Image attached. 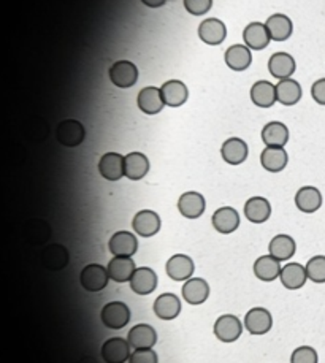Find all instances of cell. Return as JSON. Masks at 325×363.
<instances>
[{"label":"cell","instance_id":"cell-25","mask_svg":"<svg viewBox=\"0 0 325 363\" xmlns=\"http://www.w3.org/2000/svg\"><path fill=\"white\" fill-rule=\"evenodd\" d=\"M244 216L253 224H264L271 216V205L264 197H253L244 203Z\"/></svg>","mask_w":325,"mask_h":363},{"label":"cell","instance_id":"cell-2","mask_svg":"<svg viewBox=\"0 0 325 363\" xmlns=\"http://www.w3.org/2000/svg\"><path fill=\"white\" fill-rule=\"evenodd\" d=\"M110 75L111 83L119 89H129L138 81V69L134 62L130 60H118L110 67Z\"/></svg>","mask_w":325,"mask_h":363},{"label":"cell","instance_id":"cell-17","mask_svg":"<svg viewBox=\"0 0 325 363\" xmlns=\"http://www.w3.org/2000/svg\"><path fill=\"white\" fill-rule=\"evenodd\" d=\"M248 152L249 151L246 141L237 137L225 140L221 147V156L229 166H239V163H243L248 159Z\"/></svg>","mask_w":325,"mask_h":363},{"label":"cell","instance_id":"cell-40","mask_svg":"<svg viewBox=\"0 0 325 363\" xmlns=\"http://www.w3.org/2000/svg\"><path fill=\"white\" fill-rule=\"evenodd\" d=\"M129 363H159V360L152 349H135V353L130 354Z\"/></svg>","mask_w":325,"mask_h":363},{"label":"cell","instance_id":"cell-29","mask_svg":"<svg viewBox=\"0 0 325 363\" xmlns=\"http://www.w3.org/2000/svg\"><path fill=\"white\" fill-rule=\"evenodd\" d=\"M132 291L138 295H150L157 287V275L148 266H140L135 270L132 280L129 281Z\"/></svg>","mask_w":325,"mask_h":363},{"label":"cell","instance_id":"cell-1","mask_svg":"<svg viewBox=\"0 0 325 363\" xmlns=\"http://www.w3.org/2000/svg\"><path fill=\"white\" fill-rule=\"evenodd\" d=\"M100 319L105 327L111 328V330H119L129 324L130 309L122 302H110L102 308Z\"/></svg>","mask_w":325,"mask_h":363},{"label":"cell","instance_id":"cell-13","mask_svg":"<svg viewBox=\"0 0 325 363\" xmlns=\"http://www.w3.org/2000/svg\"><path fill=\"white\" fill-rule=\"evenodd\" d=\"M136 105L138 108L145 113V115H159L164 110V99L161 94V89L148 86L143 88L138 92V97H136Z\"/></svg>","mask_w":325,"mask_h":363},{"label":"cell","instance_id":"cell-18","mask_svg":"<svg viewBox=\"0 0 325 363\" xmlns=\"http://www.w3.org/2000/svg\"><path fill=\"white\" fill-rule=\"evenodd\" d=\"M182 298L189 305H202L209 297V286L202 277H191L182 286Z\"/></svg>","mask_w":325,"mask_h":363},{"label":"cell","instance_id":"cell-20","mask_svg":"<svg viewBox=\"0 0 325 363\" xmlns=\"http://www.w3.org/2000/svg\"><path fill=\"white\" fill-rule=\"evenodd\" d=\"M124 172L125 178L132 181L143 179L150 172V161L143 152H129L124 157Z\"/></svg>","mask_w":325,"mask_h":363},{"label":"cell","instance_id":"cell-28","mask_svg":"<svg viewBox=\"0 0 325 363\" xmlns=\"http://www.w3.org/2000/svg\"><path fill=\"white\" fill-rule=\"evenodd\" d=\"M296 69L295 59L287 53H275L268 60V72L276 79H287L294 75Z\"/></svg>","mask_w":325,"mask_h":363},{"label":"cell","instance_id":"cell-4","mask_svg":"<svg viewBox=\"0 0 325 363\" xmlns=\"http://www.w3.org/2000/svg\"><path fill=\"white\" fill-rule=\"evenodd\" d=\"M108 271L105 266H102L100 264H89L84 266L81 270V275H79V282L81 286L86 289L88 292H100L104 291L108 284Z\"/></svg>","mask_w":325,"mask_h":363},{"label":"cell","instance_id":"cell-8","mask_svg":"<svg viewBox=\"0 0 325 363\" xmlns=\"http://www.w3.org/2000/svg\"><path fill=\"white\" fill-rule=\"evenodd\" d=\"M132 227L135 234L143 238H151L161 230V218L151 209H141L134 216Z\"/></svg>","mask_w":325,"mask_h":363},{"label":"cell","instance_id":"cell-24","mask_svg":"<svg viewBox=\"0 0 325 363\" xmlns=\"http://www.w3.org/2000/svg\"><path fill=\"white\" fill-rule=\"evenodd\" d=\"M178 211L186 219H197L205 213V197L198 192H184L178 200Z\"/></svg>","mask_w":325,"mask_h":363},{"label":"cell","instance_id":"cell-35","mask_svg":"<svg viewBox=\"0 0 325 363\" xmlns=\"http://www.w3.org/2000/svg\"><path fill=\"white\" fill-rule=\"evenodd\" d=\"M254 275L260 281L271 282L281 275V265L279 260L271 255H262L254 262Z\"/></svg>","mask_w":325,"mask_h":363},{"label":"cell","instance_id":"cell-39","mask_svg":"<svg viewBox=\"0 0 325 363\" xmlns=\"http://www.w3.org/2000/svg\"><path fill=\"white\" fill-rule=\"evenodd\" d=\"M213 5V0H184V8L193 16H202L208 13Z\"/></svg>","mask_w":325,"mask_h":363},{"label":"cell","instance_id":"cell-26","mask_svg":"<svg viewBox=\"0 0 325 363\" xmlns=\"http://www.w3.org/2000/svg\"><path fill=\"white\" fill-rule=\"evenodd\" d=\"M224 59L227 67L233 72H244L253 64V54L244 45H232L230 48H227Z\"/></svg>","mask_w":325,"mask_h":363},{"label":"cell","instance_id":"cell-37","mask_svg":"<svg viewBox=\"0 0 325 363\" xmlns=\"http://www.w3.org/2000/svg\"><path fill=\"white\" fill-rule=\"evenodd\" d=\"M308 280L316 282V284H324L325 282V255H315L308 260L305 265Z\"/></svg>","mask_w":325,"mask_h":363},{"label":"cell","instance_id":"cell-27","mask_svg":"<svg viewBox=\"0 0 325 363\" xmlns=\"http://www.w3.org/2000/svg\"><path fill=\"white\" fill-rule=\"evenodd\" d=\"M243 40L246 47L253 51L265 49L270 43V33L267 31V26L262 22H251L243 31Z\"/></svg>","mask_w":325,"mask_h":363},{"label":"cell","instance_id":"cell-36","mask_svg":"<svg viewBox=\"0 0 325 363\" xmlns=\"http://www.w3.org/2000/svg\"><path fill=\"white\" fill-rule=\"evenodd\" d=\"M296 245L292 236L289 235H276L268 245V251H270L271 257L278 259L279 262H286L294 257Z\"/></svg>","mask_w":325,"mask_h":363},{"label":"cell","instance_id":"cell-23","mask_svg":"<svg viewBox=\"0 0 325 363\" xmlns=\"http://www.w3.org/2000/svg\"><path fill=\"white\" fill-rule=\"evenodd\" d=\"M289 156L284 147H273L267 146L260 154V163L267 172L279 173L287 167Z\"/></svg>","mask_w":325,"mask_h":363},{"label":"cell","instance_id":"cell-3","mask_svg":"<svg viewBox=\"0 0 325 363\" xmlns=\"http://www.w3.org/2000/svg\"><path fill=\"white\" fill-rule=\"evenodd\" d=\"M56 137H58L61 145L67 147H77L84 141L86 130H84L83 124L77 121V119H65V121H62L58 126Z\"/></svg>","mask_w":325,"mask_h":363},{"label":"cell","instance_id":"cell-5","mask_svg":"<svg viewBox=\"0 0 325 363\" xmlns=\"http://www.w3.org/2000/svg\"><path fill=\"white\" fill-rule=\"evenodd\" d=\"M214 337L222 343H233L241 337L243 333V324L239 322L237 316L233 314H224L218 317V321L214 322Z\"/></svg>","mask_w":325,"mask_h":363},{"label":"cell","instance_id":"cell-38","mask_svg":"<svg viewBox=\"0 0 325 363\" xmlns=\"http://www.w3.org/2000/svg\"><path fill=\"white\" fill-rule=\"evenodd\" d=\"M319 357L311 346H300L290 355V363H317Z\"/></svg>","mask_w":325,"mask_h":363},{"label":"cell","instance_id":"cell-7","mask_svg":"<svg viewBox=\"0 0 325 363\" xmlns=\"http://www.w3.org/2000/svg\"><path fill=\"white\" fill-rule=\"evenodd\" d=\"M273 325V317L270 311L265 308H253L249 309L246 316H244V327L251 334L260 337L271 330Z\"/></svg>","mask_w":325,"mask_h":363},{"label":"cell","instance_id":"cell-32","mask_svg":"<svg viewBox=\"0 0 325 363\" xmlns=\"http://www.w3.org/2000/svg\"><path fill=\"white\" fill-rule=\"evenodd\" d=\"M262 141L265 146H273V147H284L289 141V129L286 124L279 121H271L262 129Z\"/></svg>","mask_w":325,"mask_h":363},{"label":"cell","instance_id":"cell-10","mask_svg":"<svg viewBox=\"0 0 325 363\" xmlns=\"http://www.w3.org/2000/svg\"><path fill=\"white\" fill-rule=\"evenodd\" d=\"M198 37H200L203 43L211 45V47H218L227 37V27L221 19L208 18L202 21L200 26H198Z\"/></svg>","mask_w":325,"mask_h":363},{"label":"cell","instance_id":"cell-6","mask_svg":"<svg viewBox=\"0 0 325 363\" xmlns=\"http://www.w3.org/2000/svg\"><path fill=\"white\" fill-rule=\"evenodd\" d=\"M100 355L105 363H125L130 359V344L121 337L110 338L102 344Z\"/></svg>","mask_w":325,"mask_h":363},{"label":"cell","instance_id":"cell-14","mask_svg":"<svg viewBox=\"0 0 325 363\" xmlns=\"http://www.w3.org/2000/svg\"><path fill=\"white\" fill-rule=\"evenodd\" d=\"M193 262L189 255L186 254H176L172 255L168 259L167 265H165V270H167V275L172 277L173 281H187L191 280V276L193 275Z\"/></svg>","mask_w":325,"mask_h":363},{"label":"cell","instance_id":"cell-12","mask_svg":"<svg viewBox=\"0 0 325 363\" xmlns=\"http://www.w3.org/2000/svg\"><path fill=\"white\" fill-rule=\"evenodd\" d=\"M99 173L108 181H119L125 177L124 156L118 152H106L99 161Z\"/></svg>","mask_w":325,"mask_h":363},{"label":"cell","instance_id":"cell-15","mask_svg":"<svg viewBox=\"0 0 325 363\" xmlns=\"http://www.w3.org/2000/svg\"><path fill=\"white\" fill-rule=\"evenodd\" d=\"M213 227L222 235L233 234L239 227V214L235 208L232 207H222L216 209L213 214Z\"/></svg>","mask_w":325,"mask_h":363},{"label":"cell","instance_id":"cell-16","mask_svg":"<svg viewBox=\"0 0 325 363\" xmlns=\"http://www.w3.org/2000/svg\"><path fill=\"white\" fill-rule=\"evenodd\" d=\"M295 205L301 213L312 214L322 207V194L315 186H303L295 194Z\"/></svg>","mask_w":325,"mask_h":363},{"label":"cell","instance_id":"cell-19","mask_svg":"<svg viewBox=\"0 0 325 363\" xmlns=\"http://www.w3.org/2000/svg\"><path fill=\"white\" fill-rule=\"evenodd\" d=\"M127 341L134 349H152V346L157 343V333L151 325L138 324L130 328Z\"/></svg>","mask_w":325,"mask_h":363},{"label":"cell","instance_id":"cell-31","mask_svg":"<svg viewBox=\"0 0 325 363\" xmlns=\"http://www.w3.org/2000/svg\"><path fill=\"white\" fill-rule=\"evenodd\" d=\"M279 280H281L283 286L289 289V291H296V289L303 287L306 280H308L306 268L300 264L290 262L287 265H284L281 268V275H279Z\"/></svg>","mask_w":325,"mask_h":363},{"label":"cell","instance_id":"cell-30","mask_svg":"<svg viewBox=\"0 0 325 363\" xmlns=\"http://www.w3.org/2000/svg\"><path fill=\"white\" fill-rule=\"evenodd\" d=\"M136 266L132 257H113L106 266L108 276L115 282H127L132 280Z\"/></svg>","mask_w":325,"mask_h":363},{"label":"cell","instance_id":"cell-41","mask_svg":"<svg viewBox=\"0 0 325 363\" xmlns=\"http://www.w3.org/2000/svg\"><path fill=\"white\" fill-rule=\"evenodd\" d=\"M311 97L315 99L316 104L325 106V78L317 79L311 86Z\"/></svg>","mask_w":325,"mask_h":363},{"label":"cell","instance_id":"cell-21","mask_svg":"<svg viewBox=\"0 0 325 363\" xmlns=\"http://www.w3.org/2000/svg\"><path fill=\"white\" fill-rule=\"evenodd\" d=\"M265 26L268 33H270V38L275 40V42H286L294 32L292 21H290L289 16L283 13L271 15L270 18L267 19Z\"/></svg>","mask_w":325,"mask_h":363},{"label":"cell","instance_id":"cell-22","mask_svg":"<svg viewBox=\"0 0 325 363\" xmlns=\"http://www.w3.org/2000/svg\"><path fill=\"white\" fill-rule=\"evenodd\" d=\"M152 309L159 319L173 321L181 313V302L175 293H162L156 298Z\"/></svg>","mask_w":325,"mask_h":363},{"label":"cell","instance_id":"cell-42","mask_svg":"<svg viewBox=\"0 0 325 363\" xmlns=\"http://www.w3.org/2000/svg\"><path fill=\"white\" fill-rule=\"evenodd\" d=\"M141 2H143L146 7H150V8H161L165 3H167V0H141Z\"/></svg>","mask_w":325,"mask_h":363},{"label":"cell","instance_id":"cell-11","mask_svg":"<svg viewBox=\"0 0 325 363\" xmlns=\"http://www.w3.org/2000/svg\"><path fill=\"white\" fill-rule=\"evenodd\" d=\"M161 94L164 99V104L172 106V108H178V106L184 105L187 99H189V89L182 81L178 79H170V81L164 83L161 88Z\"/></svg>","mask_w":325,"mask_h":363},{"label":"cell","instance_id":"cell-33","mask_svg":"<svg viewBox=\"0 0 325 363\" xmlns=\"http://www.w3.org/2000/svg\"><path fill=\"white\" fill-rule=\"evenodd\" d=\"M251 100L260 108H270L276 104V86L270 81H257L251 88Z\"/></svg>","mask_w":325,"mask_h":363},{"label":"cell","instance_id":"cell-34","mask_svg":"<svg viewBox=\"0 0 325 363\" xmlns=\"http://www.w3.org/2000/svg\"><path fill=\"white\" fill-rule=\"evenodd\" d=\"M301 99V86L299 81H295L292 78L281 79L276 84V100L279 104L292 106L295 104H299Z\"/></svg>","mask_w":325,"mask_h":363},{"label":"cell","instance_id":"cell-9","mask_svg":"<svg viewBox=\"0 0 325 363\" xmlns=\"http://www.w3.org/2000/svg\"><path fill=\"white\" fill-rule=\"evenodd\" d=\"M108 248H110V252L115 255V257H132V255L138 251V241H136V236L134 234L121 230L116 232V234L110 238Z\"/></svg>","mask_w":325,"mask_h":363}]
</instances>
